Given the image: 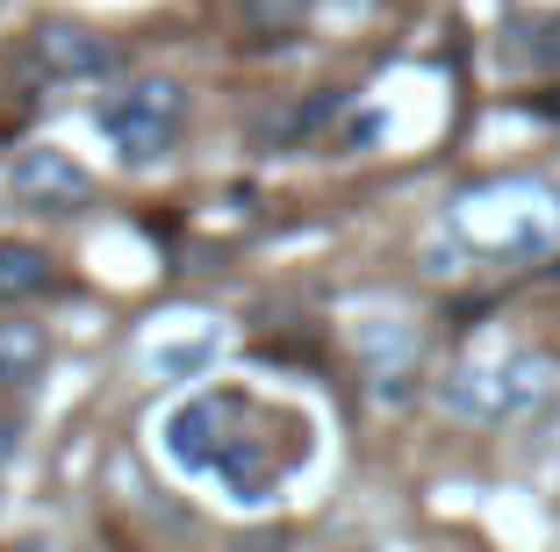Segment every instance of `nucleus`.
I'll return each instance as SVG.
<instances>
[{
  "mask_svg": "<svg viewBox=\"0 0 560 552\" xmlns=\"http://www.w3.org/2000/svg\"><path fill=\"white\" fill-rule=\"evenodd\" d=\"M445 237L467 259H546V251H560V187L532 173L481 179V187L453 195Z\"/></svg>",
  "mask_w": 560,
  "mask_h": 552,
  "instance_id": "obj_1",
  "label": "nucleus"
},
{
  "mask_svg": "<svg viewBox=\"0 0 560 552\" xmlns=\"http://www.w3.org/2000/svg\"><path fill=\"white\" fill-rule=\"evenodd\" d=\"M553 374L560 366L546 352H495V359L460 366V374H445L439 402L460 423H517L525 409H539L553 395Z\"/></svg>",
  "mask_w": 560,
  "mask_h": 552,
  "instance_id": "obj_2",
  "label": "nucleus"
},
{
  "mask_svg": "<svg viewBox=\"0 0 560 552\" xmlns=\"http://www.w3.org/2000/svg\"><path fill=\"white\" fill-rule=\"evenodd\" d=\"M94 122H101V137L116 144V158L151 165V158H165V151L180 144V130H187V86L165 80V72H144V80L116 86V94L101 101Z\"/></svg>",
  "mask_w": 560,
  "mask_h": 552,
  "instance_id": "obj_3",
  "label": "nucleus"
},
{
  "mask_svg": "<svg viewBox=\"0 0 560 552\" xmlns=\"http://www.w3.org/2000/svg\"><path fill=\"white\" fill-rule=\"evenodd\" d=\"M245 423H252V402H237V395H187L180 409H165L159 453H165L173 473H215L231 459Z\"/></svg>",
  "mask_w": 560,
  "mask_h": 552,
  "instance_id": "obj_4",
  "label": "nucleus"
},
{
  "mask_svg": "<svg viewBox=\"0 0 560 552\" xmlns=\"http://www.w3.org/2000/svg\"><path fill=\"white\" fill-rule=\"evenodd\" d=\"M137 359H144V374H159V380H201L215 359H223V324H215L209 309H165L159 324H144Z\"/></svg>",
  "mask_w": 560,
  "mask_h": 552,
  "instance_id": "obj_5",
  "label": "nucleus"
},
{
  "mask_svg": "<svg viewBox=\"0 0 560 552\" xmlns=\"http://www.w3.org/2000/svg\"><path fill=\"white\" fill-rule=\"evenodd\" d=\"M30 72L50 86H86V80H108L116 72V50L101 44L94 30H72V22H44L30 36Z\"/></svg>",
  "mask_w": 560,
  "mask_h": 552,
  "instance_id": "obj_6",
  "label": "nucleus"
},
{
  "mask_svg": "<svg viewBox=\"0 0 560 552\" xmlns=\"http://www.w3.org/2000/svg\"><path fill=\"white\" fill-rule=\"evenodd\" d=\"M8 187H15L22 209H72V201H86V165L72 158V151L58 144H30L15 151V165H8Z\"/></svg>",
  "mask_w": 560,
  "mask_h": 552,
  "instance_id": "obj_7",
  "label": "nucleus"
},
{
  "mask_svg": "<svg viewBox=\"0 0 560 552\" xmlns=\"http://www.w3.org/2000/svg\"><path fill=\"white\" fill-rule=\"evenodd\" d=\"M50 287H58V266L36 244H0V309H22V302H36Z\"/></svg>",
  "mask_w": 560,
  "mask_h": 552,
  "instance_id": "obj_8",
  "label": "nucleus"
},
{
  "mask_svg": "<svg viewBox=\"0 0 560 552\" xmlns=\"http://www.w3.org/2000/svg\"><path fill=\"white\" fill-rule=\"evenodd\" d=\"M44 359H50L44 324H30V316H8L0 324V388H30L44 374Z\"/></svg>",
  "mask_w": 560,
  "mask_h": 552,
  "instance_id": "obj_9",
  "label": "nucleus"
},
{
  "mask_svg": "<svg viewBox=\"0 0 560 552\" xmlns=\"http://www.w3.org/2000/svg\"><path fill=\"white\" fill-rule=\"evenodd\" d=\"M539 115H560V86H546V94H539Z\"/></svg>",
  "mask_w": 560,
  "mask_h": 552,
  "instance_id": "obj_10",
  "label": "nucleus"
}]
</instances>
